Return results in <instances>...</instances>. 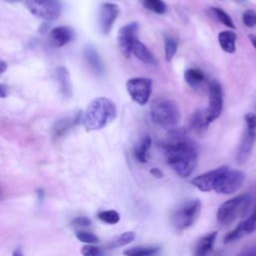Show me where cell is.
<instances>
[{
  "instance_id": "1",
  "label": "cell",
  "mask_w": 256,
  "mask_h": 256,
  "mask_svg": "<svg viewBox=\"0 0 256 256\" xmlns=\"http://www.w3.org/2000/svg\"><path fill=\"white\" fill-rule=\"evenodd\" d=\"M173 136L163 146L166 161L180 177H188L198 162L197 148L183 134L174 132Z\"/></svg>"
},
{
  "instance_id": "2",
  "label": "cell",
  "mask_w": 256,
  "mask_h": 256,
  "mask_svg": "<svg viewBox=\"0 0 256 256\" xmlns=\"http://www.w3.org/2000/svg\"><path fill=\"white\" fill-rule=\"evenodd\" d=\"M117 115L116 105L106 97L93 99L82 113V124L87 131H96L110 124Z\"/></svg>"
},
{
  "instance_id": "3",
  "label": "cell",
  "mask_w": 256,
  "mask_h": 256,
  "mask_svg": "<svg viewBox=\"0 0 256 256\" xmlns=\"http://www.w3.org/2000/svg\"><path fill=\"white\" fill-rule=\"evenodd\" d=\"M151 120L158 126L173 130L179 123L181 113L180 108L174 100L167 98H158L150 106Z\"/></svg>"
},
{
  "instance_id": "4",
  "label": "cell",
  "mask_w": 256,
  "mask_h": 256,
  "mask_svg": "<svg viewBox=\"0 0 256 256\" xmlns=\"http://www.w3.org/2000/svg\"><path fill=\"white\" fill-rule=\"evenodd\" d=\"M250 202L251 196L249 194H242L225 201L219 206L216 213L218 223L223 226L230 225L246 212Z\"/></svg>"
},
{
  "instance_id": "5",
  "label": "cell",
  "mask_w": 256,
  "mask_h": 256,
  "mask_svg": "<svg viewBox=\"0 0 256 256\" xmlns=\"http://www.w3.org/2000/svg\"><path fill=\"white\" fill-rule=\"evenodd\" d=\"M201 210V202L198 199H191L180 205L171 215V223L177 230H184L190 227L197 219Z\"/></svg>"
},
{
  "instance_id": "6",
  "label": "cell",
  "mask_w": 256,
  "mask_h": 256,
  "mask_svg": "<svg viewBox=\"0 0 256 256\" xmlns=\"http://www.w3.org/2000/svg\"><path fill=\"white\" fill-rule=\"evenodd\" d=\"M245 180V174L239 170L226 167L216 178L213 190L218 194H233L240 189Z\"/></svg>"
},
{
  "instance_id": "7",
  "label": "cell",
  "mask_w": 256,
  "mask_h": 256,
  "mask_svg": "<svg viewBox=\"0 0 256 256\" xmlns=\"http://www.w3.org/2000/svg\"><path fill=\"white\" fill-rule=\"evenodd\" d=\"M244 119L246 123V130L243 134L236 155V161L238 164H243L247 161L256 141V115L254 113H247L245 114Z\"/></svg>"
},
{
  "instance_id": "8",
  "label": "cell",
  "mask_w": 256,
  "mask_h": 256,
  "mask_svg": "<svg viewBox=\"0 0 256 256\" xmlns=\"http://www.w3.org/2000/svg\"><path fill=\"white\" fill-rule=\"evenodd\" d=\"M34 16L46 21L56 20L62 11L60 0H24Z\"/></svg>"
},
{
  "instance_id": "9",
  "label": "cell",
  "mask_w": 256,
  "mask_h": 256,
  "mask_svg": "<svg viewBox=\"0 0 256 256\" xmlns=\"http://www.w3.org/2000/svg\"><path fill=\"white\" fill-rule=\"evenodd\" d=\"M126 89L132 100L139 105L149 101L152 91V80L146 77L131 78L126 82Z\"/></svg>"
},
{
  "instance_id": "10",
  "label": "cell",
  "mask_w": 256,
  "mask_h": 256,
  "mask_svg": "<svg viewBox=\"0 0 256 256\" xmlns=\"http://www.w3.org/2000/svg\"><path fill=\"white\" fill-rule=\"evenodd\" d=\"M209 103L208 107L204 110L206 122L210 124L217 119L223 109V94L220 83L217 80H212L209 83Z\"/></svg>"
},
{
  "instance_id": "11",
  "label": "cell",
  "mask_w": 256,
  "mask_h": 256,
  "mask_svg": "<svg viewBox=\"0 0 256 256\" xmlns=\"http://www.w3.org/2000/svg\"><path fill=\"white\" fill-rule=\"evenodd\" d=\"M139 31V24L136 21L130 22L123 27H121L118 31L117 35V41H118V47L123 54L124 57L129 58L132 54L133 46L138 39Z\"/></svg>"
},
{
  "instance_id": "12",
  "label": "cell",
  "mask_w": 256,
  "mask_h": 256,
  "mask_svg": "<svg viewBox=\"0 0 256 256\" xmlns=\"http://www.w3.org/2000/svg\"><path fill=\"white\" fill-rule=\"evenodd\" d=\"M119 7L114 3H103L99 9V28L102 34L107 35L112 29L118 15H119Z\"/></svg>"
},
{
  "instance_id": "13",
  "label": "cell",
  "mask_w": 256,
  "mask_h": 256,
  "mask_svg": "<svg viewBox=\"0 0 256 256\" xmlns=\"http://www.w3.org/2000/svg\"><path fill=\"white\" fill-rule=\"evenodd\" d=\"M226 167L227 166H221L214 170H211V171L205 172L201 175H198L191 180V183L199 190H201L203 192H209V191L213 190L216 178Z\"/></svg>"
},
{
  "instance_id": "14",
  "label": "cell",
  "mask_w": 256,
  "mask_h": 256,
  "mask_svg": "<svg viewBox=\"0 0 256 256\" xmlns=\"http://www.w3.org/2000/svg\"><path fill=\"white\" fill-rule=\"evenodd\" d=\"M50 42L55 47H62L73 39V30L67 26H57L49 33Z\"/></svg>"
},
{
  "instance_id": "15",
  "label": "cell",
  "mask_w": 256,
  "mask_h": 256,
  "mask_svg": "<svg viewBox=\"0 0 256 256\" xmlns=\"http://www.w3.org/2000/svg\"><path fill=\"white\" fill-rule=\"evenodd\" d=\"M83 56L85 59V62L87 63L89 69L95 74V75H102L104 72V65L103 62L97 52V50L92 47L88 46L84 49Z\"/></svg>"
},
{
  "instance_id": "16",
  "label": "cell",
  "mask_w": 256,
  "mask_h": 256,
  "mask_svg": "<svg viewBox=\"0 0 256 256\" xmlns=\"http://www.w3.org/2000/svg\"><path fill=\"white\" fill-rule=\"evenodd\" d=\"M81 118H82V114L78 113L74 117L64 118V119H60V120L56 121L52 127L53 139L57 140L58 138L64 136L69 129H71L75 124H77L79 122V120H81Z\"/></svg>"
},
{
  "instance_id": "17",
  "label": "cell",
  "mask_w": 256,
  "mask_h": 256,
  "mask_svg": "<svg viewBox=\"0 0 256 256\" xmlns=\"http://www.w3.org/2000/svg\"><path fill=\"white\" fill-rule=\"evenodd\" d=\"M56 77L59 83V90L62 96L65 98H70L73 92H72V84H71L68 70L63 66L58 67L56 70Z\"/></svg>"
},
{
  "instance_id": "18",
  "label": "cell",
  "mask_w": 256,
  "mask_h": 256,
  "mask_svg": "<svg viewBox=\"0 0 256 256\" xmlns=\"http://www.w3.org/2000/svg\"><path fill=\"white\" fill-rule=\"evenodd\" d=\"M132 54H134L141 62L149 65H156L157 60L154 57V55L151 53V51L144 45L139 39L136 40L133 49H132Z\"/></svg>"
},
{
  "instance_id": "19",
  "label": "cell",
  "mask_w": 256,
  "mask_h": 256,
  "mask_svg": "<svg viewBox=\"0 0 256 256\" xmlns=\"http://www.w3.org/2000/svg\"><path fill=\"white\" fill-rule=\"evenodd\" d=\"M217 234H218L217 231H212V232L208 233L207 235L203 236L201 239H199V241L197 242V245L195 247V252H194L195 255L205 256V255L209 254L213 249V245L216 240Z\"/></svg>"
},
{
  "instance_id": "20",
  "label": "cell",
  "mask_w": 256,
  "mask_h": 256,
  "mask_svg": "<svg viewBox=\"0 0 256 256\" xmlns=\"http://www.w3.org/2000/svg\"><path fill=\"white\" fill-rule=\"evenodd\" d=\"M237 36L233 31L225 30L218 34V42L221 48L227 53H234L236 50Z\"/></svg>"
},
{
  "instance_id": "21",
  "label": "cell",
  "mask_w": 256,
  "mask_h": 256,
  "mask_svg": "<svg viewBox=\"0 0 256 256\" xmlns=\"http://www.w3.org/2000/svg\"><path fill=\"white\" fill-rule=\"evenodd\" d=\"M208 123L206 122L205 113L202 110H196L190 118L189 127L197 134H202L208 127Z\"/></svg>"
},
{
  "instance_id": "22",
  "label": "cell",
  "mask_w": 256,
  "mask_h": 256,
  "mask_svg": "<svg viewBox=\"0 0 256 256\" xmlns=\"http://www.w3.org/2000/svg\"><path fill=\"white\" fill-rule=\"evenodd\" d=\"M184 79L190 87L198 88L205 81L206 77L202 70L198 68H189L184 72Z\"/></svg>"
},
{
  "instance_id": "23",
  "label": "cell",
  "mask_w": 256,
  "mask_h": 256,
  "mask_svg": "<svg viewBox=\"0 0 256 256\" xmlns=\"http://www.w3.org/2000/svg\"><path fill=\"white\" fill-rule=\"evenodd\" d=\"M151 146V138L144 136L137 146L134 147V157L140 163H146L148 161V150Z\"/></svg>"
},
{
  "instance_id": "24",
  "label": "cell",
  "mask_w": 256,
  "mask_h": 256,
  "mask_svg": "<svg viewBox=\"0 0 256 256\" xmlns=\"http://www.w3.org/2000/svg\"><path fill=\"white\" fill-rule=\"evenodd\" d=\"M158 246H136L125 250L123 253L125 255L131 256H146V255H153L159 251Z\"/></svg>"
},
{
  "instance_id": "25",
  "label": "cell",
  "mask_w": 256,
  "mask_h": 256,
  "mask_svg": "<svg viewBox=\"0 0 256 256\" xmlns=\"http://www.w3.org/2000/svg\"><path fill=\"white\" fill-rule=\"evenodd\" d=\"M135 239V233L133 231H127L122 233L121 235L115 237L114 239H112L107 247L108 248H118L121 246H125L129 243H131L133 240Z\"/></svg>"
},
{
  "instance_id": "26",
  "label": "cell",
  "mask_w": 256,
  "mask_h": 256,
  "mask_svg": "<svg viewBox=\"0 0 256 256\" xmlns=\"http://www.w3.org/2000/svg\"><path fill=\"white\" fill-rule=\"evenodd\" d=\"M210 12L219 22L224 24L226 27L231 28V29H235V25L233 23V20L223 9H221L219 7H211Z\"/></svg>"
},
{
  "instance_id": "27",
  "label": "cell",
  "mask_w": 256,
  "mask_h": 256,
  "mask_svg": "<svg viewBox=\"0 0 256 256\" xmlns=\"http://www.w3.org/2000/svg\"><path fill=\"white\" fill-rule=\"evenodd\" d=\"M178 49V40L172 36H166L164 40V51L166 61H171Z\"/></svg>"
},
{
  "instance_id": "28",
  "label": "cell",
  "mask_w": 256,
  "mask_h": 256,
  "mask_svg": "<svg viewBox=\"0 0 256 256\" xmlns=\"http://www.w3.org/2000/svg\"><path fill=\"white\" fill-rule=\"evenodd\" d=\"M141 4L151 12L163 14L167 10V6L163 0H139Z\"/></svg>"
},
{
  "instance_id": "29",
  "label": "cell",
  "mask_w": 256,
  "mask_h": 256,
  "mask_svg": "<svg viewBox=\"0 0 256 256\" xmlns=\"http://www.w3.org/2000/svg\"><path fill=\"white\" fill-rule=\"evenodd\" d=\"M246 235V232L243 228V223L240 222L232 231H230L229 233H227L224 237V243L228 244L231 242H234L240 238H242L243 236Z\"/></svg>"
},
{
  "instance_id": "30",
  "label": "cell",
  "mask_w": 256,
  "mask_h": 256,
  "mask_svg": "<svg viewBox=\"0 0 256 256\" xmlns=\"http://www.w3.org/2000/svg\"><path fill=\"white\" fill-rule=\"evenodd\" d=\"M98 218L107 224H116L120 220V215L115 210H105L98 213Z\"/></svg>"
},
{
  "instance_id": "31",
  "label": "cell",
  "mask_w": 256,
  "mask_h": 256,
  "mask_svg": "<svg viewBox=\"0 0 256 256\" xmlns=\"http://www.w3.org/2000/svg\"><path fill=\"white\" fill-rule=\"evenodd\" d=\"M75 236L79 241L84 242L86 244H93V243H97L99 241L98 236H96L95 234H93L91 232H87V231H77L75 233Z\"/></svg>"
},
{
  "instance_id": "32",
  "label": "cell",
  "mask_w": 256,
  "mask_h": 256,
  "mask_svg": "<svg viewBox=\"0 0 256 256\" xmlns=\"http://www.w3.org/2000/svg\"><path fill=\"white\" fill-rule=\"evenodd\" d=\"M242 223L246 234H250L256 231V207L254 208L251 215L246 220L242 221Z\"/></svg>"
},
{
  "instance_id": "33",
  "label": "cell",
  "mask_w": 256,
  "mask_h": 256,
  "mask_svg": "<svg viewBox=\"0 0 256 256\" xmlns=\"http://www.w3.org/2000/svg\"><path fill=\"white\" fill-rule=\"evenodd\" d=\"M242 22L245 26L253 28L256 26V12L251 9H247L242 14Z\"/></svg>"
},
{
  "instance_id": "34",
  "label": "cell",
  "mask_w": 256,
  "mask_h": 256,
  "mask_svg": "<svg viewBox=\"0 0 256 256\" xmlns=\"http://www.w3.org/2000/svg\"><path fill=\"white\" fill-rule=\"evenodd\" d=\"M81 253L83 255H86V256H96V255H101L103 252L101 251V248L100 247H97V246H92V245H85L82 247L81 249Z\"/></svg>"
},
{
  "instance_id": "35",
  "label": "cell",
  "mask_w": 256,
  "mask_h": 256,
  "mask_svg": "<svg viewBox=\"0 0 256 256\" xmlns=\"http://www.w3.org/2000/svg\"><path fill=\"white\" fill-rule=\"evenodd\" d=\"M72 224L74 226L86 227V226H89L91 224V220L88 217H85V216H78L75 219H73Z\"/></svg>"
},
{
  "instance_id": "36",
  "label": "cell",
  "mask_w": 256,
  "mask_h": 256,
  "mask_svg": "<svg viewBox=\"0 0 256 256\" xmlns=\"http://www.w3.org/2000/svg\"><path fill=\"white\" fill-rule=\"evenodd\" d=\"M150 173H151V175L153 176V177H155V178H162L163 177V172L160 170V169H158V168H152L151 170H150Z\"/></svg>"
},
{
  "instance_id": "37",
  "label": "cell",
  "mask_w": 256,
  "mask_h": 256,
  "mask_svg": "<svg viewBox=\"0 0 256 256\" xmlns=\"http://www.w3.org/2000/svg\"><path fill=\"white\" fill-rule=\"evenodd\" d=\"M0 93H1V97L5 98L8 94L7 90H6V86L4 84H0Z\"/></svg>"
},
{
  "instance_id": "38",
  "label": "cell",
  "mask_w": 256,
  "mask_h": 256,
  "mask_svg": "<svg viewBox=\"0 0 256 256\" xmlns=\"http://www.w3.org/2000/svg\"><path fill=\"white\" fill-rule=\"evenodd\" d=\"M248 37H249L250 42L252 43V45H253V46H254V48L256 49V36H255V35H253V34H250Z\"/></svg>"
},
{
  "instance_id": "39",
  "label": "cell",
  "mask_w": 256,
  "mask_h": 256,
  "mask_svg": "<svg viewBox=\"0 0 256 256\" xmlns=\"http://www.w3.org/2000/svg\"><path fill=\"white\" fill-rule=\"evenodd\" d=\"M0 66H1V73H4L5 70H6V68H7V65H6V63H5L3 60H1Z\"/></svg>"
},
{
  "instance_id": "40",
  "label": "cell",
  "mask_w": 256,
  "mask_h": 256,
  "mask_svg": "<svg viewBox=\"0 0 256 256\" xmlns=\"http://www.w3.org/2000/svg\"><path fill=\"white\" fill-rule=\"evenodd\" d=\"M13 255H14V256H15V255H16V256H22V252L20 251V248H17V249L13 252Z\"/></svg>"
},
{
  "instance_id": "41",
  "label": "cell",
  "mask_w": 256,
  "mask_h": 256,
  "mask_svg": "<svg viewBox=\"0 0 256 256\" xmlns=\"http://www.w3.org/2000/svg\"><path fill=\"white\" fill-rule=\"evenodd\" d=\"M3 1L9 2V3H15V2H19V1H21V0H3Z\"/></svg>"
},
{
  "instance_id": "42",
  "label": "cell",
  "mask_w": 256,
  "mask_h": 256,
  "mask_svg": "<svg viewBox=\"0 0 256 256\" xmlns=\"http://www.w3.org/2000/svg\"><path fill=\"white\" fill-rule=\"evenodd\" d=\"M238 1H244V0H238Z\"/></svg>"
}]
</instances>
